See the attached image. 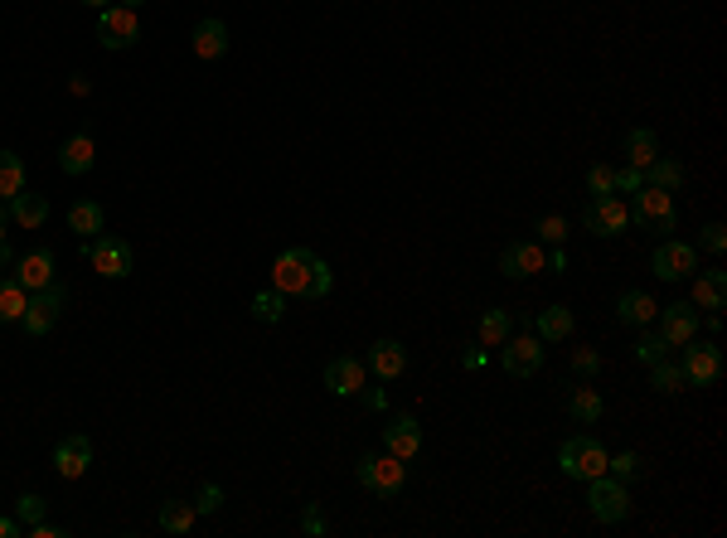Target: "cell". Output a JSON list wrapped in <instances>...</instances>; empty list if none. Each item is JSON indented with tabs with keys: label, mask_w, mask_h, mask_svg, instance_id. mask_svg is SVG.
<instances>
[{
	"label": "cell",
	"mask_w": 727,
	"mask_h": 538,
	"mask_svg": "<svg viewBox=\"0 0 727 538\" xmlns=\"http://www.w3.org/2000/svg\"><path fill=\"white\" fill-rule=\"evenodd\" d=\"M582 223H587V233H597V238H616V233L631 228V209H626L616 194H592Z\"/></svg>",
	"instance_id": "10"
},
{
	"label": "cell",
	"mask_w": 727,
	"mask_h": 538,
	"mask_svg": "<svg viewBox=\"0 0 727 538\" xmlns=\"http://www.w3.org/2000/svg\"><path fill=\"white\" fill-rule=\"evenodd\" d=\"M534 335L543 340V345H563L572 335V311L568 306H543L534 320Z\"/></svg>",
	"instance_id": "23"
},
{
	"label": "cell",
	"mask_w": 727,
	"mask_h": 538,
	"mask_svg": "<svg viewBox=\"0 0 727 538\" xmlns=\"http://www.w3.org/2000/svg\"><path fill=\"white\" fill-rule=\"evenodd\" d=\"M44 509H49V500H44V495H20V500H15V519L30 529V524H39V519H44Z\"/></svg>",
	"instance_id": "37"
},
{
	"label": "cell",
	"mask_w": 727,
	"mask_h": 538,
	"mask_svg": "<svg viewBox=\"0 0 727 538\" xmlns=\"http://www.w3.org/2000/svg\"><path fill=\"white\" fill-rule=\"evenodd\" d=\"M640 456L635 451H616V456H606V475H616V480H631V475H640Z\"/></svg>",
	"instance_id": "36"
},
{
	"label": "cell",
	"mask_w": 727,
	"mask_h": 538,
	"mask_svg": "<svg viewBox=\"0 0 727 538\" xmlns=\"http://www.w3.org/2000/svg\"><path fill=\"white\" fill-rule=\"evenodd\" d=\"M122 5H131V10H141V5H146V0H122Z\"/></svg>",
	"instance_id": "53"
},
{
	"label": "cell",
	"mask_w": 727,
	"mask_h": 538,
	"mask_svg": "<svg viewBox=\"0 0 727 538\" xmlns=\"http://www.w3.org/2000/svg\"><path fill=\"white\" fill-rule=\"evenodd\" d=\"M587 505H592V514H597L601 524H626V514H631L626 480H616V475H597V480H587Z\"/></svg>",
	"instance_id": "5"
},
{
	"label": "cell",
	"mask_w": 727,
	"mask_h": 538,
	"mask_svg": "<svg viewBox=\"0 0 727 538\" xmlns=\"http://www.w3.org/2000/svg\"><path fill=\"white\" fill-rule=\"evenodd\" d=\"M650 267H655L660 282H689L698 272V248L684 243V238H664L655 248V257H650Z\"/></svg>",
	"instance_id": "7"
},
{
	"label": "cell",
	"mask_w": 727,
	"mask_h": 538,
	"mask_svg": "<svg viewBox=\"0 0 727 538\" xmlns=\"http://www.w3.org/2000/svg\"><path fill=\"white\" fill-rule=\"evenodd\" d=\"M383 446H388L398 461H412V456L422 451V422H417L412 412H398V417H388V427H383Z\"/></svg>",
	"instance_id": "15"
},
{
	"label": "cell",
	"mask_w": 727,
	"mask_h": 538,
	"mask_svg": "<svg viewBox=\"0 0 727 538\" xmlns=\"http://www.w3.org/2000/svg\"><path fill=\"white\" fill-rule=\"evenodd\" d=\"M301 529H306V534H325V519H320L316 505H306V514H301Z\"/></svg>",
	"instance_id": "45"
},
{
	"label": "cell",
	"mask_w": 727,
	"mask_h": 538,
	"mask_svg": "<svg viewBox=\"0 0 727 538\" xmlns=\"http://www.w3.org/2000/svg\"><path fill=\"white\" fill-rule=\"evenodd\" d=\"M10 262H15V253H10V243H5V238H0V272H5V267H10Z\"/></svg>",
	"instance_id": "50"
},
{
	"label": "cell",
	"mask_w": 727,
	"mask_h": 538,
	"mask_svg": "<svg viewBox=\"0 0 727 538\" xmlns=\"http://www.w3.org/2000/svg\"><path fill=\"white\" fill-rule=\"evenodd\" d=\"M364 359H349V354H340V359H330L325 364V388L335 393V398H354L359 388H364Z\"/></svg>",
	"instance_id": "17"
},
{
	"label": "cell",
	"mask_w": 727,
	"mask_h": 538,
	"mask_svg": "<svg viewBox=\"0 0 727 538\" xmlns=\"http://www.w3.org/2000/svg\"><path fill=\"white\" fill-rule=\"evenodd\" d=\"M572 374H582V379L601 374V354H597V349H577V354H572Z\"/></svg>",
	"instance_id": "41"
},
{
	"label": "cell",
	"mask_w": 727,
	"mask_h": 538,
	"mask_svg": "<svg viewBox=\"0 0 727 538\" xmlns=\"http://www.w3.org/2000/svg\"><path fill=\"white\" fill-rule=\"evenodd\" d=\"M88 466H93V442L83 432H68L64 442L54 446V471L64 480H78V475H88Z\"/></svg>",
	"instance_id": "16"
},
{
	"label": "cell",
	"mask_w": 727,
	"mask_h": 538,
	"mask_svg": "<svg viewBox=\"0 0 727 538\" xmlns=\"http://www.w3.org/2000/svg\"><path fill=\"white\" fill-rule=\"evenodd\" d=\"M10 219L20 223V228H44V219H49V199L44 194H15L10 199Z\"/></svg>",
	"instance_id": "25"
},
{
	"label": "cell",
	"mask_w": 727,
	"mask_h": 538,
	"mask_svg": "<svg viewBox=\"0 0 727 538\" xmlns=\"http://www.w3.org/2000/svg\"><path fill=\"white\" fill-rule=\"evenodd\" d=\"M655 316H660V306H655V296H650V291H621V296H616V320H621V325L645 330Z\"/></svg>",
	"instance_id": "21"
},
{
	"label": "cell",
	"mask_w": 727,
	"mask_h": 538,
	"mask_svg": "<svg viewBox=\"0 0 727 538\" xmlns=\"http://www.w3.org/2000/svg\"><path fill=\"white\" fill-rule=\"evenodd\" d=\"M568 412L577 417V422H597L601 412H606V403H601L597 388H577V393L568 398Z\"/></svg>",
	"instance_id": "34"
},
{
	"label": "cell",
	"mask_w": 727,
	"mask_h": 538,
	"mask_svg": "<svg viewBox=\"0 0 727 538\" xmlns=\"http://www.w3.org/2000/svg\"><path fill=\"white\" fill-rule=\"evenodd\" d=\"M354 475H359V485H364L369 495L393 500V495L403 490V480H408V461H398L393 451H383V456H359V461H354Z\"/></svg>",
	"instance_id": "2"
},
{
	"label": "cell",
	"mask_w": 727,
	"mask_h": 538,
	"mask_svg": "<svg viewBox=\"0 0 727 538\" xmlns=\"http://www.w3.org/2000/svg\"><path fill=\"white\" fill-rule=\"evenodd\" d=\"M698 248H703V253H723V248H727V228H723V223H703V228H698Z\"/></svg>",
	"instance_id": "39"
},
{
	"label": "cell",
	"mask_w": 727,
	"mask_h": 538,
	"mask_svg": "<svg viewBox=\"0 0 727 538\" xmlns=\"http://www.w3.org/2000/svg\"><path fill=\"white\" fill-rule=\"evenodd\" d=\"M500 364H505V374H514V379H534L538 369H543V340L538 335H509L505 345H500Z\"/></svg>",
	"instance_id": "11"
},
{
	"label": "cell",
	"mask_w": 727,
	"mask_h": 538,
	"mask_svg": "<svg viewBox=\"0 0 727 538\" xmlns=\"http://www.w3.org/2000/svg\"><path fill=\"white\" fill-rule=\"evenodd\" d=\"M655 156H660V136L650 127H631V136H626V160H631L635 170H645Z\"/></svg>",
	"instance_id": "29"
},
{
	"label": "cell",
	"mask_w": 727,
	"mask_h": 538,
	"mask_svg": "<svg viewBox=\"0 0 727 538\" xmlns=\"http://www.w3.org/2000/svg\"><path fill=\"white\" fill-rule=\"evenodd\" d=\"M88 262H93L97 277H107V282H122L131 277V243L127 238H117V233H97L93 243H88Z\"/></svg>",
	"instance_id": "6"
},
{
	"label": "cell",
	"mask_w": 727,
	"mask_h": 538,
	"mask_svg": "<svg viewBox=\"0 0 727 538\" xmlns=\"http://www.w3.org/2000/svg\"><path fill=\"white\" fill-rule=\"evenodd\" d=\"M68 306V291L59 282L39 286V291H30V301H25V316H20V325H25V335H49L54 325H59V316H64Z\"/></svg>",
	"instance_id": "4"
},
{
	"label": "cell",
	"mask_w": 727,
	"mask_h": 538,
	"mask_svg": "<svg viewBox=\"0 0 727 538\" xmlns=\"http://www.w3.org/2000/svg\"><path fill=\"white\" fill-rule=\"evenodd\" d=\"M640 185H645V170H635V165L616 170V194H635Z\"/></svg>",
	"instance_id": "43"
},
{
	"label": "cell",
	"mask_w": 727,
	"mask_h": 538,
	"mask_svg": "<svg viewBox=\"0 0 727 538\" xmlns=\"http://www.w3.org/2000/svg\"><path fill=\"white\" fill-rule=\"evenodd\" d=\"M97 39H102V49H131L141 39L136 10L131 5H102L97 10Z\"/></svg>",
	"instance_id": "8"
},
{
	"label": "cell",
	"mask_w": 727,
	"mask_h": 538,
	"mask_svg": "<svg viewBox=\"0 0 727 538\" xmlns=\"http://www.w3.org/2000/svg\"><path fill=\"white\" fill-rule=\"evenodd\" d=\"M190 49H194V59H204V64L223 59L228 54V25L223 20H199L190 34Z\"/></svg>",
	"instance_id": "19"
},
{
	"label": "cell",
	"mask_w": 727,
	"mask_h": 538,
	"mask_svg": "<svg viewBox=\"0 0 727 538\" xmlns=\"http://www.w3.org/2000/svg\"><path fill=\"white\" fill-rule=\"evenodd\" d=\"M694 301L698 311H723V301H727V277L723 272H694Z\"/></svg>",
	"instance_id": "24"
},
{
	"label": "cell",
	"mask_w": 727,
	"mask_h": 538,
	"mask_svg": "<svg viewBox=\"0 0 727 538\" xmlns=\"http://www.w3.org/2000/svg\"><path fill=\"white\" fill-rule=\"evenodd\" d=\"M93 165H97L93 131H73L64 146H59V170H64V175H88Z\"/></svg>",
	"instance_id": "18"
},
{
	"label": "cell",
	"mask_w": 727,
	"mask_h": 538,
	"mask_svg": "<svg viewBox=\"0 0 727 538\" xmlns=\"http://www.w3.org/2000/svg\"><path fill=\"white\" fill-rule=\"evenodd\" d=\"M461 359H466V369H480V364H485V349H471V354H461Z\"/></svg>",
	"instance_id": "49"
},
{
	"label": "cell",
	"mask_w": 727,
	"mask_h": 538,
	"mask_svg": "<svg viewBox=\"0 0 727 538\" xmlns=\"http://www.w3.org/2000/svg\"><path fill=\"white\" fill-rule=\"evenodd\" d=\"M631 223L655 228V233H674V194L655 190V185H640L631 204Z\"/></svg>",
	"instance_id": "9"
},
{
	"label": "cell",
	"mask_w": 727,
	"mask_h": 538,
	"mask_svg": "<svg viewBox=\"0 0 727 538\" xmlns=\"http://www.w3.org/2000/svg\"><path fill=\"white\" fill-rule=\"evenodd\" d=\"M364 369H374L383 383L398 379V374L408 369V349L398 345V340H374V345H369V359H364Z\"/></svg>",
	"instance_id": "20"
},
{
	"label": "cell",
	"mask_w": 727,
	"mask_h": 538,
	"mask_svg": "<svg viewBox=\"0 0 727 538\" xmlns=\"http://www.w3.org/2000/svg\"><path fill=\"white\" fill-rule=\"evenodd\" d=\"M475 335H480V345L485 349H500L509 335H514V316H509V311H485L480 325H475Z\"/></svg>",
	"instance_id": "27"
},
{
	"label": "cell",
	"mask_w": 727,
	"mask_h": 538,
	"mask_svg": "<svg viewBox=\"0 0 727 538\" xmlns=\"http://www.w3.org/2000/svg\"><path fill=\"white\" fill-rule=\"evenodd\" d=\"M606 456L611 451L597 437H568L563 451H558V471L568 480H597V475H606Z\"/></svg>",
	"instance_id": "3"
},
{
	"label": "cell",
	"mask_w": 727,
	"mask_h": 538,
	"mask_svg": "<svg viewBox=\"0 0 727 538\" xmlns=\"http://www.w3.org/2000/svg\"><path fill=\"white\" fill-rule=\"evenodd\" d=\"M650 388H660V393H679V388H689V383H684V369L664 354V359L650 364Z\"/></svg>",
	"instance_id": "33"
},
{
	"label": "cell",
	"mask_w": 727,
	"mask_h": 538,
	"mask_svg": "<svg viewBox=\"0 0 727 538\" xmlns=\"http://www.w3.org/2000/svg\"><path fill=\"white\" fill-rule=\"evenodd\" d=\"M20 190H25V160L15 151H0V199L10 204Z\"/></svg>",
	"instance_id": "32"
},
{
	"label": "cell",
	"mask_w": 727,
	"mask_h": 538,
	"mask_svg": "<svg viewBox=\"0 0 727 538\" xmlns=\"http://www.w3.org/2000/svg\"><path fill=\"white\" fill-rule=\"evenodd\" d=\"M272 286L282 296H330L335 272L325 267V257H316L311 248H286L272 262Z\"/></svg>",
	"instance_id": "1"
},
{
	"label": "cell",
	"mask_w": 727,
	"mask_h": 538,
	"mask_svg": "<svg viewBox=\"0 0 727 538\" xmlns=\"http://www.w3.org/2000/svg\"><path fill=\"white\" fill-rule=\"evenodd\" d=\"M102 223H107V214H102V204H97V199H78V204L68 209V228H73V233H83V238H97V233H102Z\"/></svg>",
	"instance_id": "26"
},
{
	"label": "cell",
	"mask_w": 727,
	"mask_h": 538,
	"mask_svg": "<svg viewBox=\"0 0 727 538\" xmlns=\"http://www.w3.org/2000/svg\"><path fill=\"white\" fill-rule=\"evenodd\" d=\"M219 505H223V490L219 485H204V495H199V514H219Z\"/></svg>",
	"instance_id": "44"
},
{
	"label": "cell",
	"mask_w": 727,
	"mask_h": 538,
	"mask_svg": "<svg viewBox=\"0 0 727 538\" xmlns=\"http://www.w3.org/2000/svg\"><path fill=\"white\" fill-rule=\"evenodd\" d=\"M286 311V296L272 286V291H257L253 296V320H262V325H277Z\"/></svg>",
	"instance_id": "35"
},
{
	"label": "cell",
	"mask_w": 727,
	"mask_h": 538,
	"mask_svg": "<svg viewBox=\"0 0 727 538\" xmlns=\"http://www.w3.org/2000/svg\"><path fill=\"white\" fill-rule=\"evenodd\" d=\"M83 5H93V10H102V5H112V0H83Z\"/></svg>",
	"instance_id": "52"
},
{
	"label": "cell",
	"mask_w": 727,
	"mask_h": 538,
	"mask_svg": "<svg viewBox=\"0 0 727 538\" xmlns=\"http://www.w3.org/2000/svg\"><path fill=\"white\" fill-rule=\"evenodd\" d=\"M15 282L25 286V291H39V286L54 282V253L49 248H39V253H25L20 257V272H15Z\"/></svg>",
	"instance_id": "22"
},
{
	"label": "cell",
	"mask_w": 727,
	"mask_h": 538,
	"mask_svg": "<svg viewBox=\"0 0 727 538\" xmlns=\"http://www.w3.org/2000/svg\"><path fill=\"white\" fill-rule=\"evenodd\" d=\"M5 223H10V204L0 199V238H5Z\"/></svg>",
	"instance_id": "51"
},
{
	"label": "cell",
	"mask_w": 727,
	"mask_h": 538,
	"mask_svg": "<svg viewBox=\"0 0 727 538\" xmlns=\"http://www.w3.org/2000/svg\"><path fill=\"white\" fill-rule=\"evenodd\" d=\"M679 369H684V383H689V388H708V383H718V374H723V349L689 340Z\"/></svg>",
	"instance_id": "12"
},
{
	"label": "cell",
	"mask_w": 727,
	"mask_h": 538,
	"mask_svg": "<svg viewBox=\"0 0 727 538\" xmlns=\"http://www.w3.org/2000/svg\"><path fill=\"white\" fill-rule=\"evenodd\" d=\"M645 185H655V190H679V185H684V165H679V160L674 156H655L650 160V165H645Z\"/></svg>",
	"instance_id": "28"
},
{
	"label": "cell",
	"mask_w": 727,
	"mask_h": 538,
	"mask_svg": "<svg viewBox=\"0 0 727 538\" xmlns=\"http://www.w3.org/2000/svg\"><path fill=\"white\" fill-rule=\"evenodd\" d=\"M538 233H543V243H563L568 238V219L563 214H548V219H538Z\"/></svg>",
	"instance_id": "42"
},
{
	"label": "cell",
	"mask_w": 727,
	"mask_h": 538,
	"mask_svg": "<svg viewBox=\"0 0 727 538\" xmlns=\"http://www.w3.org/2000/svg\"><path fill=\"white\" fill-rule=\"evenodd\" d=\"M543 243H534V238H514V243H505V253H500V272L505 277H514V282H524V277H534V272H543Z\"/></svg>",
	"instance_id": "14"
},
{
	"label": "cell",
	"mask_w": 727,
	"mask_h": 538,
	"mask_svg": "<svg viewBox=\"0 0 727 538\" xmlns=\"http://www.w3.org/2000/svg\"><path fill=\"white\" fill-rule=\"evenodd\" d=\"M587 190L592 194H616V170H611V165H592V170H587Z\"/></svg>",
	"instance_id": "40"
},
{
	"label": "cell",
	"mask_w": 727,
	"mask_h": 538,
	"mask_svg": "<svg viewBox=\"0 0 727 538\" xmlns=\"http://www.w3.org/2000/svg\"><path fill=\"white\" fill-rule=\"evenodd\" d=\"M364 393V408L369 412H383V388H359Z\"/></svg>",
	"instance_id": "46"
},
{
	"label": "cell",
	"mask_w": 727,
	"mask_h": 538,
	"mask_svg": "<svg viewBox=\"0 0 727 538\" xmlns=\"http://www.w3.org/2000/svg\"><path fill=\"white\" fill-rule=\"evenodd\" d=\"M660 335L669 349H684L689 340H698V306L694 301H674V306H660Z\"/></svg>",
	"instance_id": "13"
},
{
	"label": "cell",
	"mask_w": 727,
	"mask_h": 538,
	"mask_svg": "<svg viewBox=\"0 0 727 538\" xmlns=\"http://www.w3.org/2000/svg\"><path fill=\"white\" fill-rule=\"evenodd\" d=\"M664 354H669L664 335H650V330H645V335L635 340V359H640V364H655V359H664Z\"/></svg>",
	"instance_id": "38"
},
{
	"label": "cell",
	"mask_w": 727,
	"mask_h": 538,
	"mask_svg": "<svg viewBox=\"0 0 727 538\" xmlns=\"http://www.w3.org/2000/svg\"><path fill=\"white\" fill-rule=\"evenodd\" d=\"M25 301H30V291L15 282V277H0V325H20L25 316Z\"/></svg>",
	"instance_id": "30"
},
{
	"label": "cell",
	"mask_w": 727,
	"mask_h": 538,
	"mask_svg": "<svg viewBox=\"0 0 727 538\" xmlns=\"http://www.w3.org/2000/svg\"><path fill=\"white\" fill-rule=\"evenodd\" d=\"M15 534H25V524H20V519H5V514H0V538H15Z\"/></svg>",
	"instance_id": "48"
},
{
	"label": "cell",
	"mask_w": 727,
	"mask_h": 538,
	"mask_svg": "<svg viewBox=\"0 0 727 538\" xmlns=\"http://www.w3.org/2000/svg\"><path fill=\"white\" fill-rule=\"evenodd\" d=\"M194 519H199V509L185 505V500H165V505H160V529H165V534H190Z\"/></svg>",
	"instance_id": "31"
},
{
	"label": "cell",
	"mask_w": 727,
	"mask_h": 538,
	"mask_svg": "<svg viewBox=\"0 0 727 538\" xmlns=\"http://www.w3.org/2000/svg\"><path fill=\"white\" fill-rule=\"evenodd\" d=\"M68 93H73V97H88V93H93V83L78 73V78H68Z\"/></svg>",
	"instance_id": "47"
}]
</instances>
